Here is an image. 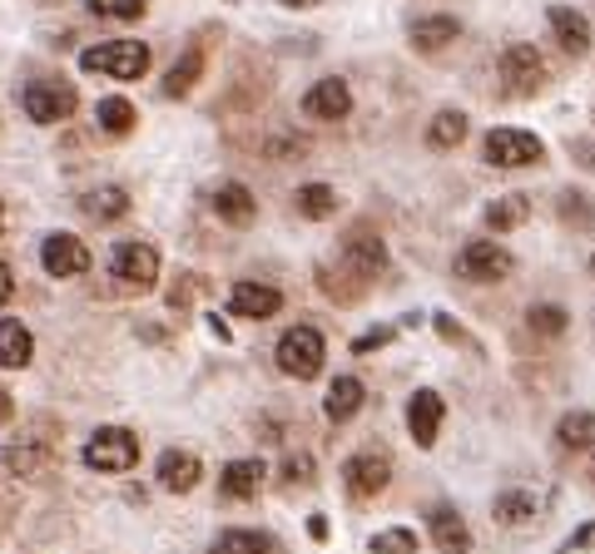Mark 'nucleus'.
<instances>
[{"instance_id": "obj_12", "label": "nucleus", "mask_w": 595, "mask_h": 554, "mask_svg": "<svg viewBox=\"0 0 595 554\" xmlns=\"http://www.w3.org/2000/svg\"><path fill=\"white\" fill-rule=\"evenodd\" d=\"M304 109H308V119H347V109H353V89L343 85V80H318L313 89L304 95Z\"/></svg>"}, {"instance_id": "obj_20", "label": "nucleus", "mask_w": 595, "mask_h": 554, "mask_svg": "<svg viewBox=\"0 0 595 554\" xmlns=\"http://www.w3.org/2000/svg\"><path fill=\"white\" fill-rule=\"evenodd\" d=\"M263 475H269V470H263V460H228L218 485H224L228 501H249V495H259Z\"/></svg>"}, {"instance_id": "obj_15", "label": "nucleus", "mask_w": 595, "mask_h": 554, "mask_svg": "<svg viewBox=\"0 0 595 554\" xmlns=\"http://www.w3.org/2000/svg\"><path fill=\"white\" fill-rule=\"evenodd\" d=\"M546 21H551L556 45H561L566 55H585V50H591V21H585L581 11H571V5H551Z\"/></svg>"}, {"instance_id": "obj_7", "label": "nucleus", "mask_w": 595, "mask_h": 554, "mask_svg": "<svg viewBox=\"0 0 595 554\" xmlns=\"http://www.w3.org/2000/svg\"><path fill=\"white\" fill-rule=\"evenodd\" d=\"M109 273L124 282V288H140L150 292L159 282V253L150 243H119L115 257H109Z\"/></svg>"}, {"instance_id": "obj_36", "label": "nucleus", "mask_w": 595, "mask_h": 554, "mask_svg": "<svg viewBox=\"0 0 595 554\" xmlns=\"http://www.w3.org/2000/svg\"><path fill=\"white\" fill-rule=\"evenodd\" d=\"M283 475L288 480H313V456H288L283 460Z\"/></svg>"}, {"instance_id": "obj_42", "label": "nucleus", "mask_w": 595, "mask_h": 554, "mask_svg": "<svg viewBox=\"0 0 595 554\" xmlns=\"http://www.w3.org/2000/svg\"><path fill=\"white\" fill-rule=\"evenodd\" d=\"M0 228H5V208H0Z\"/></svg>"}, {"instance_id": "obj_37", "label": "nucleus", "mask_w": 595, "mask_h": 554, "mask_svg": "<svg viewBox=\"0 0 595 554\" xmlns=\"http://www.w3.org/2000/svg\"><path fill=\"white\" fill-rule=\"evenodd\" d=\"M388 341H392V327H378V332H368V337H357L353 352H378V347H388Z\"/></svg>"}, {"instance_id": "obj_22", "label": "nucleus", "mask_w": 595, "mask_h": 554, "mask_svg": "<svg viewBox=\"0 0 595 554\" xmlns=\"http://www.w3.org/2000/svg\"><path fill=\"white\" fill-rule=\"evenodd\" d=\"M456 35H462V25H456L452 15H427V21L412 25V45H417V50H427V55H432V50H447Z\"/></svg>"}, {"instance_id": "obj_33", "label": "nucleus", "mask_w": 595, "mask_h": 554, "mask_svg": "<svg viewBox=\"0 0 595 554\" xmlns=\"http://www.w3.org/2000/svg\"><path fill=\"white\" fill-rule=\"evenodd\" d=\"M372 554H417V534L412 530H378L368 540Z\"/></svg>"}, {"instance_id": "obj_9", "label": "nucleus", "mask_w": 595, "mask_h": 554, "mask_svg": "<svg viewBox=\"0 0 595 554\" xmlns=\"http://www.w3.org/2000/svg\"><path fill=\"white\" fill-rule=\"evenodd\" d=\"M343 480H347V491H353L357 501H372V495L388 491L392 460L382 456V450H357V456L343 466Z\"/></svg>"}, {"instance_id": "obj_40", "label": "nucleus", "mask_w": 595, "mask_h": 554, "mask_svg": "<svg viewBox=\"0 0 595 554\" xmlns=\"http://www.w3.org/2000/svg\"><path fill=\"white\" fill-rule=\"evenodd\" d=\"M11 411H15V401H11V392L0 386V421H11Z\"/></svg>"}, {"instance_id": "obj_5", "label": "nucleus", "mask_w": 595, "mask_h": 554, "mask_svg": "<svg viewBox=\"0 0 595 554\" xmlns=\"http://www.w3.org/2000/svg\"><path fill=\"white\" fill-rule=\"evenodd\" d=\"M546 144L526 129H491L487 134V164L497 169H526V164H542Z\"/></svg>"}, {"instance_id": "obj_8", "label": "nucleus", "mask_w": 595, "mask_h": 554, "mask_svg": "<svg viewBox=\"0 0 595 554\" xmlns=\"http://www.w3.org/2000/svg\"><path fill=\"white\" fill-rule=\"evenodd\" d=\"M501 85H507L511 95H536V89L546 85V60L536 55V45H511V50L501 55Z\"/></svg>"}, {"instance_id": "obj_6", "label": "nucleus", "mask_w": 595, "mask_h": 554, "mask_svg": "<svg viewBox=\"0 0 595 554\" xmlns=\"http://www.w3.org/2000/svg\"><path fill=\"white\" fill-rule=\"evenodd\" d=\"M21 105L35 124H60V119L75 115V89L60 85V80H35V85H25Z\"/></svg>"}, {"instance_id": "obj_39", "label": "nucleus", "mask_w": 595, "mask_h": 554, "mask_svg": "<svg viewBox=\"0 0 595 554\" xmlns=\"http://www.w3.org/2000/svg\"><path fill=\"white\" fill-rule=\"evenodd\" d=\"M11 292H15V273H11V263H0V308L11 302Z\"/></svg>"}, {"instance_id": "obj_43", "label": "nucleus", "mask_w": 595, "mask_h": 554, "mask_svg": "<svg viewBox=\"0 0 595 554\" xmlns=\"http://www.w3.org/2000/svg\"><path fill=\"white\" fill-rule=\"evenodd\" d=\"M591 273H595V257H591Z\"/></svg>"}, {"instance_id": "obj_28", "label": "nucleus", "mask_w": 595, "mask_h": 554, "mask_svg": "<svg viewBox=\"0 0 595 554\" xmlns=\"http://www.w3.org/2000/svg\"><path fill=\"white\" fill-rule=\"evenodd\" d=\"M462 138H466V115L462 109H442V115L427 124V144H432V149H456Z\"/></svg>"}, {"instance_id": "obj_4", "label": "nucleus", "mask_w": 595, "mask_h": 554, "mask_svg": "<svg viewBox=\"0 0 595 554\" xmlns=\"http://www.w3.org/2000/svg\"><path fill=\"white\" fill-rule=\"evenodd\" d=\"M511 267H516V257L501 243H491V238H476V243H466L456 253V277H466V282H501Z\"/></svg>"}, {"instance_id": "obj_21", "label": "nucleus", "mask_w": 595, "mask_h": 554, "mask_svg": "<svg viewBox=\"0 0 595 554\" xmlns=\"http://www.w3.org/2000/svg\"><path fill=\"white\" fill-rule=\"evenodd\" d=\"M362 401H368V392H362V382H357V376H337V382L328 386V401H323V411H328V421H353V416L362 411Z\"/></svg>"}, {"instance_id": "obj_19", "label": "nucleus", "mask_w": 595, "mask_h": 554, "mask_svg": "<svg viewBox=\"0 0 595 554\" xmlns=\"http://www.w3.org/2000/svg\"><path fill=\"white\" fill-rule=\"evenodd\" d=\"M432 540L442 554H472V530H466V520L452 505H437L432 510Z\"/></svg>"}, {"instance_id": "obj_38", "label": "nucleus", "mask_w": 595, "mask_h": 554, "mask_svg": "<svg viewBox=\"0 0 595 554\" xmlns=\"http://www.w3.org/2000/svg\"><path fill=\"white\" fill-rule=\"evenodd\" d=\"M585 544H595V525H585V530H575V534H571V540H566V554L585 550Z\"/></svg>"}, {"instance_id": "obj_30", "label": "nucleus", "mask_w": 595, "mask_h": 554, "mask_svg": "<svg viewBox=\"0 0 595 554\" xmlns=\"http://www.w3.org/2000/svg\"><path fill=\"white\" fill-rule=\"evenodd\" d=\"M293 203H298V214H304V218H328V214H337V193L328 189V183H304V189L293 193Z\"/></svg>"}, {"instance_id": "obj_31", "label": "nucleus", "mask_w": 595, "mask_h": 554, "mask_svg": "<svg viewBox=\"0 0 595 554\" xmlns=\"http://www.w3.org/2000/svg\"><path fill=\"white\" fill-rule=\"evenodd\" d=\"M95 119H99L105 134H130V129H134V105H130V99H119V95H109V99H99Z\"/></svg>"}, {"instance_id": "obj_11", "label": "nucleus", "mask_w": 595, "mask_h": 554, "mask_svg": "<svg viewBox=\"0 0 595 554\" xmlns=\"http://www.w3.org/2000/svg\"><path fill=\"white\" fill-rule=\"evenodd\" d=\"M228 308H234V317H278L283 308V292L269 288V282H234V298H228Z\"/></svg>"}, {"instance_id": "obj_32", "label": "nucleus", "mask_w": 595, "mask_h": 554, "mask_svg": "<svg viewBox=\"0 0 595 554\" xmlns=\"http://www.w3.org/2000/svg\"><path fill=\"white\" fill-rule=\"evenodd\" d=\"M5 466H11L15 475H45V470H50V450H40V446H11V450H5Z\"/></svg>"}, {"instance_id": "obj_13", "label": "nucleus", "mask_w": 595, "mask_h": 554, "mask_svg": "<svg viewBox=\"0 0 595 554\" xmlns=\"http://www.w3.org/2000/svg\"><path fill=\"white\" fill-rule=\"evenodd\" d=\"M407 431L417 446H437V431H442V396L437 392H417L407 401Z\"/></svg>"}, {"instance_id": "obj_3", "label": "nucleus", "mask_w": 595, "mask_h": 554, "mask_svg": "<svg viewBox=\"0 0 595 554\" xmlns=\"http://www.w3.org/2000/svg\"><path fill=\"white\" fill-rule=\"evenodd\" d=\"M85 466L99 475H124V470L140 466V436L124 426H99L85 441Z\"/></svg>"}, {"instance_id": "obj_14", "label": "nucleus", "mask_w": 595, "mask_h": 554, "mask_svg": "<svg viewBox=\"0 0 595 554\" xmlns=\"http://www.w3.org/2000/svg\"><path fill=\"white\" fill-rule=\"evenodd\" d=\"M199 475H204V466H199L194 450H164L159 456V485L174 495H189L199 485Z\"/></svg>"}, {"instance_id": "obj_23", "label": "nucleus", "mask_w": 595, "mask_h": 554, "mask_svg": "<svg viewBox=\"0 0 595 554\" xmlns=\"http://www.w3.org/2000/svg\"><path fill=\"white\" fill-rule=\"evenodd\" d=\"M199 75H204V50H185V60H174V70L164 75V95L185 99L199 85Z\"/></svg>"}, {"instance_id": "obj_24", "label": "nucleus", "mask_w": 595, "mask_h": 554, "mask_svg": "<svg viewBox=\"0 0 595 554\" xmlns=\"http://www.w3.org/2000/svg\"><path fill=\"white\" fill-rule=\"evenodd\" d=\"M526 214H531V203L521 198V193H507V198L487 203V228L491 233H511V228L526 224Z\"/></svg>"}, {"instance_id": "obj_2", "label": "nucleus", "mask_w": 595, "mask_h": 554, "mask_svg": "<svg viewBox=\"0 0 595 554\" xmlns=\"http://www.w3.org/2000/svg\"><path fill=\"white\" fill-rule=\"evenodd\" d=\"M278 372L293 376V382H313L323 372V357H328V341L318 327H288L278 337Z\"/></svg>"}, {"instance_id": "obj_1", "label": "nucleus", "mask_w": 595, "mask_h": 554, "mask_svg": "<svg viewBox=\"0 0 595 554\" xmlns=\"http://www.w3.org/2000/svg\"><path fill=\"white\" fill-rule=\"evenodd\" d=\"M80 70L85 75H109V80H140L150 70V45L140 40H105V45H90L80 55Z\"/></svg>"}, {"instance_id": "obj_10", "label": "nucleus", "mask_w": 595, "mask_h": 554, "mask_svg": "<svg viewBox=\"0 0 595 554\" xmlns=\"http://www.w3.org/2000/svg\"><path fill=\"white\" fill-rule=\"evenodd\" d=\"M40 263L50 277H80L90 273V248L75 233H50L40 243Z\"/></svg>"}, {"instance_id": "obj_35", "label": "nucleus", "mask_w": 595, "mask_h": 554, "mask_svg": "<svg viewBox=\"0 0 595 554\" xmlns=\"http://www.w3.org/2000/svg\"><path fill=\"white\" fill-rule=\"evenodd\" d=\"M90 11L105 15V21H140L144 0H90Z\"/></svg>"}, {"instance_id": "obj_27", "label": "nucleus", "mask_w": 595, "mask_h": 554, "mask_svg": "<svg viewBox=\"0 0 595 554\" xmlns=\"http://www.w3.org/2000/svg\"><path fill=\"white\" fill-rule=\"evenodd\" d=\"M556 441H561L566 450L595 446V416H591V411H566V416H561V426H556Z\"/></svg>"}, {"instance_id": "obj_29", "label": "nucleus", "mask_w": 595, "mask_h": 554, "mask_svg": "<svg viewBox=\"0 0 595 554\" xmlns=\"http://www.w3.org/2000/svg\"><path fill=\"white\" fill-rule=\"evenodd\" d=\"M273 540L263 530H224L209 554H269Z\"/></svg>"}, {"instance_id": "obj_34", "label": "nucleus", "mask_w": 595, "mask_h": 554, "mask_svg": "<svg viewBox=\"0 0 595 554\" xmlns=\"http://www.w3.org/2000/svg\"><path fill=\"white\" fill-rule=\"evenodd\" d=\"M531 332H542V337H561L566 332V308H556V302H542V308L526 312Z\"/></svg>"}, {"instance_id": "obj_17", "label": "nucleus", "mask_w": 595, "mask_h": 554, "mask_svg": "<svg viewBox=\"0 0 595 554\" xmlns=\"http://www.w3.org/2000/svg\"><path fill=\"white\" fill-rule=\"evenodd\" d=\"M35 357V337L25 322L15 317H0V366H11V372H21V366H31Z\"/></svg>"}, {"instance_id": "obj_18", "label": "nucleus", "mask_w": 595, "mask_h": 554, "mask_svg": "<svg viewBox=\"0 0 595 554\" xmlns=\"http://www.w3.org/2000/svg\"><path fill=\"white\" fill-rule=\"evenodd\" d=\"M343 263L353 267L357 277H378L382 267H388V248H382V238H372V233H353L343 248Z\"/></svg>"}, {"instance_id": "obj_26", "label": "nucleus", "mask_w": 595, "mask_h": 554, "mask_svg": "<svg viewBox=\"0 0 595 554\" xmlns=\"http://www.w3.org/2000/svg\"><path fill=\"white\" fill-rule=\"evenodd\" d=\"M491 510H497V520H501V525L521 530V525L536 520V495H526V491H501Z\"/></svg>"}, {"instance_id": "obj_25", "label": "nucleus", "mask_w": 595, "mask_h": 554, "mask_svg": "<svg viewBox=\"0 0 595 554\" xmlns=\"http://www.w3.org/2000/svg\"><path fill=\"white\" fill-rule=\"evenodd\" d=\"M85 214L95 218V224H115V218L130 214V193H124V189H95V193H85Z\"/></svg>"}, {"instance_id": "obj_44", "label": "nucleus", "mask_w": 595, "mask_h": 554, "mask_svg": "<svg viewBox=\"0 0 595 554\" xmlns=\"http://www.w3.org/2000/svg\"><path fill=\"white\" fill-rule=\"evenodd\" d=\"M591 475H595V470H591Z\"/></svg>"}, {"instance_id": "obj_16", "label": "nucleus", "mask_w": 595, "mask_h": 554, "mask_svg": "<svg viewBox=\"0 0 595 554\" xmlns=\"http://www.w3.org/2000/svg\"><path fill=\"white\" fill-rule=\"evenodd\" d=\"M214 214L224 218V224H234V228H249L253 214H259V203H253V193L243 189V183H218L214 189Z\"/></svg>"}, {"instance_id": "obj_41", "label": "nucleus", "mask_w": 595, "mask_h": 554, "mask_svg": "<svg viewBox=\"0 0 595 554\" xmlns=\"http://www.w3.org/2000/svg\"><path fill=\"white\" fill-rule=\"evenodd\" d=\"M288 11H308V5H318V0H283Z\"/></svg>"}]
</instances>
